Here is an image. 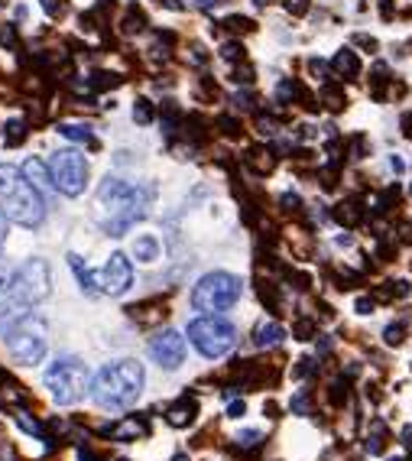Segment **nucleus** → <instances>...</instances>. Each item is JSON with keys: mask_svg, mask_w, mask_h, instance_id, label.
<instances>
[{"mask_svg": "<svg viewBox=\"0 0 412 461\" xmlns=\"http://www.w3.org/2000/svg\"><path fill=\"white\" fill-rule=\"evenodd\" d=\"M0 208L23 227H39L46 218V201L39 188L10 162H0Z\"/></svg>", "mask_w": 412, "mask_h": 461, "instance_id": "1", "label": "nucleus"}, {"mask_svg": "<svg viewBox=\"0 0 412 461\" xmlns=\"http://www.w3.org/2000/svg\"><path fill=\"white\" fill-rule=\"evenodd\" d=\"M98 205L104 212V221H101L104 234L124 237L127 227L146 214V192L120 179H107L98 192Z\"/></svg>", "mask_w": 412, "mask_h": 461, "instance_id": "2", "label": "nucleus"}, {"mask_svg": "<svg viewBox=\"0 0 412 461\" xmlns=\"http://www.w3.org/2000/svg\"><path fill=\"white\" fill-rule=\"evenodd\" d=\"M140 390H143V367L137 361H117L98 371L91 384V399L104 410H127L137 403Z\"/></svg>", "mask_w": 412, "mask_h": 461, "instance_id": "3", "label": "nucleus"}, {"mask_svg": "<svg viewBox=\"0 0 412 461\" xmlns=\"http://www.w3.org/2000/svg\"><path fill=\"white\" fill-rule=\"evenodd\" d=\"M0 335H3L7 351H10L20 364H39L42 358H46V348H49L46 322H42L39 315H33V312H26V315H20L16 322L3 325Z\"/></svg>", "mask_w": 412, "mask_h": 461, "instance_id": "4", "label": "nucleus"}, {"mask_svg": "<svg viewBox=\"0 0 412 461\" xmlns=\"http://www.w3.org/2000/svg\"><path fill=\"white\" fill-rule=\"evenodd\" d=\"M240 292H244V283H240L237 276L218 270V273H208L198 279V286L192 289V306L214 315V312L231 309L240 299Z\"/></svg>", "mask_w": 412, "mask_h": 461, "instance_id": "5", "label": "nucleus"}, {"mask_svg": "<svg viewBox=\"0 0 412 461\" xmlns=\"http://www.w3.org/2000/svg\"><path fill=\"white\" fill-rule=\"evenodd\" d=\"M188 338H192V345L205 354V358H221L227 351L234 348V341H237V332H234V325L221 319V315H201L195 322H188Z\"/></svg>", "mask_w": 412, "mask_h": 461, "instance_id": "6", "label": "nucleus"}, {"mask_svg": "<svg viewBox=\"0 0 412 461\" xmlns=\"http://www.w3.org/2000/svg\"><path fill=\"white\" fill-rule=\"evenodd\" d=\"M46 386L59 403H75L88 386V367L78 358H59L46 371Z\"/></svg>", "mask_w": 412, "mask_h": 461, "instance_id": "7", "label": "nucleus"}, {"mask_svg": "<svg viewBox=\"0 0 412 461\" xmlns=\"http://www.w3.org/2000/svg\"><path fill=\"white\" fill-rule=\"evenodd\" d=\"M49 173H52V182H55V188H59L62 195H68V199L81 195V192H85V186H88V162H85V156H81V153H75V150L52 153Z\"/></svg>", "mask_w": 412, "mask_h": 461, "instance_id": "8", "label": "nucleus"}, {"mask_svg": "<svg viewBox=\"0 0 412 461\" xmlns=\"http://www.w3.org/2000/svg\"><path fill=\"white\" fill-rule=\"evenodd\" d=\"M52 292L49 283V263L46 260H26L20 273L13 276V296L23 302H42Z\"/></svg>", "mask_w": 412, "mask_h": 461, "instance_id": "9", "label": "nucleus"}, {"mask_svg": "<svg viewBox=\"0 0 412 461\" xmlns=\"http://www.w3.org/2000/svg\"><path fill=\"white\" fill-rule=\"evenodd\" d=\"M150 354L159 367L175 371V367L182 364V358H185V338L179 335V332H172V328H169V332H159V335L150 341Z\"/></svg>", "mask_w": 412, "mask_h": 461, "instance_id": "10", "label": "nucleus"}, {"mask_svg": "<svg viewBox=\"0 0 412 461\" xmlns=\"http://www.w3.org/2000/svg\"><path fill=\"white\" fill-rule=\"evenodd\" d=\"M101 289L111 292V296H124L130 283H133V266L124 253H111V260L104 263V273H101Z\"/></svg>", "mask_w": 412, "mask_h": 461, "instance_id": "11", "label": "nucleus"}, {"mask_svg": "<svg viewBox=\"0 0 412 461\" xmlns=\"http://www.w3.org/2000/svg\"><path fill=\"white\" fill-rule=\"evenodd\" d=\"M101 432H104V436L120 438V442H133V438L146 436V432H150V425H146V419H137V416H130V419H124L120 425H104Z\"/></svg>", "mask_w": 412, "mask_h": 461, "instance_id": "12", "label": "nucleus"}, {"mask_svg": "<svg viewBox=\"0 0 412 461\" xmlns=\"http://www.w3.org/2000/svg\"><path fill=\"white\" fill-rule=\"evenodd\" d=\"M195 412H198V403H195L192 397H182L166 410V423L175 425V429H185V425L195 419Z\"/></svg>", "mask_w": 412, "mask_h": 461, "instance_id": "13", "label": "nucleus"}, {"mask_svg": "<svg viewBox=\"0 0 412 461\" xmlns=\"http://www.w3.org/2000/svg\"><path fill=\"white\" fill-rule=\"evenodd\" d=\"M23 175L33 182L36 188H42V192H52L55 188V182H52V173H49V166L42 160H26L23 162Z\"/></svg>", "mask_w": 412, "mask_h": 461, "instance_id": "14", "label": "nucleus"}, {"mask_svg": "<svg viewBox=\"0 0 412 461\" xmlns=\"http://www.w3.org/2000/svg\"><path fill=\"white\" fill-rule=\"evenodd\" d=\"M331 65H335V72L341 78H357L361 75V59H357V55H354V52L350 49H341L335 55V59H331Z\"/></svg>", "mask_w": 412, "mask_h": 461, "instance_id": "15", "label": "nucleus"}, {"mask_svg": "<svg viewBox=\"0 0 412 461\" xmlns=\"http://www.w3.org/2000/svg\"><path fill=\"white\" fill-rule=\"evenodd\" d=\"M68 263H72V270H75V276H78V286L85 289L88 296H98V292H101L98 279H94V276H91V270L81 263V257H78V253H68Z\"/></svg>", "mask_w": 412, "mask_h": 461, "instance_id": "16", "label": "nucleus"}, {"mask_svg": "<svg viewBox=\"0 0 412 461\" xmlns=\"http://www.w3.org/2000/svg\"><path fill=\"white\" fill-rule=\"evenodd\" d=\"M283 338H286V332H283L279 325H276V322H266V325H260V328H257V335H253V345H257V348H276Z\"/></svg>", "mask_w": 412, "mask_h": 461, "instance_id": "17", "label": "nucleus"}, {"mask_svg": "<svg viewBox=\"0 0 412 461\" xmlns=\"http://www.w3.org/2000/svg\"><path fill=\"white\" fill-rule=\"evenodd\" d=\"M59 134L68 140H75V143H91V147H98L94 143V130L88 124H59Z\"/></svg>", "mask_w": 412, "mask_h": 461, "instance_id": "18", "label": "nucleus"}, {"mask_svg": "<svg viewBox=\"0 0 412 461\" xmlns=\"http://www.w3.org/2000/svg\"><path fill=\"white\" fill-rule=\"evenodd\" d=\"M26 134H29V127H26V121H20V117H13V121L3 124V143H7V147H20L26 140Z\"/></svg>", "mask_w": 412, "mask_h": 461, "instance_id": "19", "label": "nucleus"}, {"mask_svg": "<svg viewBox=\"0 0 412 461\" xmlns=\"http://www.w3.org/2000/svg\"><path fill=\"white\" fill-rule=\"evenodd\" d=\"M133 257L143 263H153L159 257V244H156V237H137V244H133Z\"/></svg>", "mask_w": 412, "mask_h": 461, "instance_id": "20", "label": "nucleus"}, {"mask_svg": "<svg viewBox=\"0 0 412 461\" xmlns=\"http://www.w3.org/2000/svg\"><path fill=\"white\" fill-rule=\"evenodd\" d=\"M143 26H146V16H143V10H140L137 3H130V7H127V16H124V26H120V33L133 36V33H140Z\"/></svg>", "mask_w": 412, "mask_h": 461, "instance_id": "21", "label": "nucleus"}, {"mask_svg": "<svg viewBox=\"0 0 412 461\" xmlns=\"http://www.w3.org/2000/svg\"><path fill=\"white\" fill-rule=\"evenodd\" d=\"M335 218L344 227H354L357 221H361V205H357V201H341V205L335 208Z\"/></svg>", "mask_w": 412, "mask_h": 461, "instance_id": "22", "label": "nucleus"}, {"mask_svg": "<svg viewBox=\"0 0 412 461\" xmlns=\"http://www.w3.org/2000/svg\"><path fill=\"white\" fill-rule=\"evenodd\" d=\"M247 162L257 169V173H270V169H273V156H270V150H260V147L247 153Z\"/></svg>", "mask_w": 412, "mask_h": 461, "instance_id": "23", "label": "nucleus"}, {"mask_svg": "<svg viewBox=\"0 0 412 461\" xmlns=\"http://www.w3.org/2000/svg\"><path fill=\"white\" fill-rule=\"evenodd\" d=\"M117 85H120V78L107 75V72H94V75L88 78V88H91V91H107V88H117Z\"/></svg>", "mask_w": 412, "mask_h": 461, "instance_id": "24", "label": "nucleus"}, {"mask_svg": "<svg viewBox=\"0 0 412 461\" xmlns=\"http://www.w3.org/2000/svg\"><path fill=\"white\" fill-rule=\"evenodd\" d=\"M133 117H137V124H153V104L146 98H140L137 104H133Z\"/></svg>", "mask_w": 412, "mask_h": 461, "instance_id": "25", "label": "nucleus"}, {"mask_svg": "<svg viewBox=\"0 0 412 461\" xmlns=\"http://www.w3.org/2000/svg\"><path fill=\"white\" fill-rule=\"evenodd\" d=\"M260 432H253V429H247V432H240L237 436V445L240 449H253V445H260Z\"/></svg>", "mask_w": 412, "mask_h": 461, "instance_id": "26", "label": "nucleus"}, {"mask_svg": "<svg viewBox=\"0 0 412 461\" xmlns=\"http://www.w3.org/2000/svg\"><path fill=\"white\" fill-rule=\"evenodd\" d=\"M221 55L231 59V62H237V59H244V46H240V42H227L224 49H221Z\"/></svg>", "mask_w": 412, "mask_h": 461, "instance_id": "27", "label": "nucleus"}, {"mask_svg": "<svg viewBox=\"0 0 412 461\" xmlns=\"http://www.w3.org/2000/svg\"><path fill=\"white\" fill-rule=\"evenodd\" d=\"M325 101H328V108H344V95L337 91V88H325Z\"/></svg>", "mask_w": 412, "mask_h": 461, "instance_id": "28", "label": "nucleus"}, {"mask_svg": "<svg viewBox=\"0 0 412 461\" xmlns=\"http://www.w3.org/2000/svg\"><path fill=\"white\" fill-rule=\"evenodd\" d=\"M234 108H237V111H250V108H253L250 91H237V95H234Z\"/></svg>", "mask_w": 412, "mask_h": 461, "instance_id": "29", "label": "nucleus"}, {"mask_svg": "<svg viewBox=\"0 0 412 461\" xmlns=\"http://www.w3.org/2000/svg\"><path fill=\"white\" fill-rule=\"evenodd\" d=\"M227 26H231L234 33H247V29H253V23H250V20H244V16H231V20H227Z\"/></svg>", "mask_w": 412, "mask_h": 461, "instance_id": "30", "label": "nucleus"}, {"mask_svg": "<svg viewBox=\"0 0 412 461\" xmlns=\"http://www.w3.org/2000/svg\"><path fill=\"white\" fill-rule=\"evenodd\" d=\"M383 335H387V345H400L402 341V325L396 322V325H389L387 332H383Z\"/></svg>", "mask_w": 412, "mask_h": 461, "instance_id": "31", "label": "nucleus"}, {"mask_svg": "<svg viewBox=\"0 0 412 461\" xmlns=\"http://www.w3.org/2000/svg\"><path fill=\"white\" fill-rule=\"evenodd\" d=\"M39 3H42V10L49 13V16H59V13L65 10V3H62V0H39Z\"/></svg>", "mask_w": 412, "mask_h": 461, "instance_id": "32", "label": "nucleus"}, {"mask_svg": "<svg viewBox=\"0 0 412 461\" xmlns=\"http://www.w3.org/2000/svg\"><path fill=\"white\" fill-rule=\"evenodd\" d=\"M315 367H318V364H315L312 358H302V364L296 367V377H309V374H315Z\"/></svg>", "mask_w": 412, "mask_h": 461, "instance_id": "33", "label": "nucleus"}, {"mask_svg": "<svg viewBox=\"0 0 412 461\" xmlns=\"http://www.w3.org/2000/svg\"><path fill=\"white\" fill-rule=\"evenodd\" d=\"M0 42H3V46H10V49H16V29H13V26H3Z\"/></svg>", "mask_w": 412, "mask_h": 461, "instance_id": "34", "label": "nucleus"}, {"mask_svg": "<svg viewBox=\"0 0 412 461\" xmlns=\"http://www.w3.org/2000/svg\"><path fill=\"white\" fill-rule=\"evenodd\" d=\"M289 13H305L309 10V0H283Z\"/></svg>", "mask_w": 412, "mask_h": 461, "instance_id": "35", "label": "nucleus"}, {"mask_svg": "<svg viewBox=\"0 0 412 461\" xmlns=\"http://www.w3.org/2000/svg\"><path fill=\"white\" fill-rule=\"evenodd\" d=\"M10 279H13V273H10V270H7V266H0V296H3V292H7V289L13 286Z\"/></svg>", "mask_w": 412, "mask_h": 461, "instance_id": "36", "label": "nucleus"}, {"mask_svg": "<svg viewBox=\"0 0 412 461\" xmlns=\"http://www.w3.org/2000/svg\"><path fill=\"white\" fill-rule=\"evenodd\" d=\"M312 332H315L312 322H299V325H296V338H302V341H305V338H312Z\"/></svg>", "mask_w": 412, "mask_h": 461, "instance_id": "37", "label": "nucleus"}, {"mask_svg": "<svg viewBox=\"0 0 412 461\" xmlns=\"http://www.w3.org/2000/svg\"><path fill=\"white\" fill-rule=\"evenodd\" d=\"M244 412H247V406H244V399H234V403L227 406V416H234V419H240Z\"/></svg>", "mask_w": 412, "mask_h": 461, "instance_id": "38", "label": "nucleus"}, {"mask_svg": "<svg viewBox=\"0 0 412 461\" xmlns=\"http://www.w3.org/2000/svg\"><path fill=\"white\" fill-rule=\"evenodd\" d=\"M292 410L299 412V416H305V412H309V397H296L292 399Z\"/></svg>", "mask_w": 412, "mask_h": 461, "instance_id": "39", "label": "nucleus"}, {"mask_svg": "<svg viewBox=\"0 0 412 461\" xmlns=\"http://www.w3.org/2000/svg\"><path fill=\"white\" fill-rule=\"evenodd\" d=\"M221 127H224V134H231V137L237 134V121L234 117H221Z\"/></svg>", "mask_w": 412, "mask_h": 461, "instance_id": "40", "label": "nucleus"}, {"mask_svg": "<svg viewBox=\"0 0 412 461\" xmlns=\"http://www.w3.org/2000/svg\"><path fill=\"white\" fill-rule=\"evenodd\" d=\"M357 312H361V315H370V312H374V302H370V299H357Z\"/></svg>", "mask_w": 412, "mask_h": 461, "instance_id": "41", "label": "nucleus"}, {"mask_svg": "<svg viewBox=\"0 0 412 461\" xmlns=\"http://www.w3.org/2000/svg\"><path fill=\"white\" fill-rule=\"evenodd\" d=\"M402 134H406V137H412V114H406V117H402Z\"/></svg>", "mask_w": 412, "mask_h": 461, "instance_id": "42", "label": "nucleus"}, {"mask_svg": "<svg viewBox=\"0 0 412 461\" xmlns=\"http://www.w3.org/2000/svg\"><path fill=\"white\" fill-rule=\"evenodd\" d=\"M159 7H169V10H182V3H179V0H159Z\"/></svg>", "mask_w": 412, "mask_h": 461, "instance_id": "43", "label": "nucleus"}, {"mask_svg": "<svg viewBox=\"0 0 412 461\" xmlns=\"http://www.w3.org/2000/svg\"><path fill=\"white\" fill-rule=\"evenodd\" d=\"M3 240H7V221H3V214H0V250H3Z\"/></svg>", "mask_w": 412, "mask_h": 461, "instance_id": "44", "label": "nucleus"}, {"mask_svg": "<svg viewBox=\"0 0 412 461\" xmlns=\"http://www.w3.org/2000/svg\"><path fill=\"white\" fill-rule=\"evenodd\" d=\"M172 461H188V458H185V455H175V458H172Z\"/></svg>", "mask_w": 412, "mask_h": 461, "instance_id": "45", "label": "nucleus"}, {"mask_svg": "<svg viewBox=\"0 0 412 461\" xmlns=\"http://www.w3.org/2000/svg\"><path fill=\"white\" fill-rule=\"evenodd\" d=\"M389 461H400V458H389Z\"/></svg>", "mask_w": 412, "mask_h": 461, "instance_id": "46", "label": "nucleus"}]
</instances>
